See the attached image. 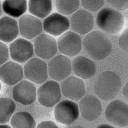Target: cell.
<instances>
[{"label": "cell", "mask_w": 128, "mask_h": 128, "mask_svg": "<svg viewBox=\"0 0 128 128\" xmlns=\"http://www.w3.org/2000/svg\"><path fill=\"white\" fill-rule=\"evenodd\" d=\"M48 76L57 82H61L72 74V63L69 57L63 54H56L48 60Z\"/></svg>", "instance_id": "ba28073f"}, {"label": "cell", "mask_w": 128, "mask_h": 128, "mask_svg": "<svg viewBox=\"0 0 128 128\" xmlns=\"http://www.w3.org/2000/svg\"><path fill=\"white\" fill-rule=\"evenodd\" d=\"M62 98L60 83L55 80H46L37 87V101L40 105L52 108Z\"/></svg>", "instance_id": "5b68a950"}, {"label": "cell", "mask_w": 128, "mask_h": 128, "mask_svg": "<svg viewBox=\"0 0 128 128\" xmlns=\"http://www.w3.org/2000/svg\"><path fill=\"white\" fill-rule=\"evenodd\" d=\"M66 128H85L82 125H68Z\"/></svg>", "instance_id": "d6a6232c"}, {"label": "cell", "mask_w": 128, "mask_h": 128, "mask_svg": "<svg viewBox=\"0 0 128 128\" xmlns=\"http://www.w3.org/2000/svg\"><path fill=\"white\" fill-rule=\"evenodd\" d=\"M16 111V102L8 97H0V124L8 123Z\"/></svg>", "instance_id": "cb8c5ba5"}, {"label": "cell", "mask_w": 128, "mask_h": 128, "mask_svg": "<svg viewBox=\"0 0 128 128\" xmlns=\"http://www.w3.org/2000/svg\"><path fill=\"white\" fill-rule=\"evenodd\" d=\"M118 45L121 50L128 54V27L123 29L118 39Z\"/></svg>", "instance_id": "4316f807"}, {"label": "cell", "mask_w": 128, "mask_h": 128, "mask_svg": "<svg viewBox=\"0 0 128 128\" xmlns=\"http://www.w3.org/2000/svg\"><path fill=\"white\" fill-rule=\"evenodd\" d=\"M112 8L119 11L128 9V0H105Z\"/></svg>", "instance_id": "83f0119b"}, {"label": "cell", "mask_w": 128, "mask_h": 128, "mask_svg": "<svg viewBox=\"0 0 128 128\" xmlns=\"http://www.w3.org/2000/svg\"><path fill=\"white\" fill-rule=\"evenodd\" d=\"M78 107L81 117L88 122L95 121L101 116L103 112L101 100L96 95L92 94L83 96L79 100Z\"/></svg>", "instance_id": "4fadbf2b"}, {"label": "cell", "mask_w": 128, "mask_h": 128, "mask_svg": "<svg viewBox=\"0 0 128 128\" xmlns=\"http://www.w3.org/2000/svg\"><path fill=\"white\" fill-rule=\"evenodd\" d=\"M58 52L67 57H75L80 54L82 50V37L81 35L68 30L58 37L57 40Z\"/></svg>", "instance_id": "8fae6325"}, {"label": "cell", "mask_w": 128, "mask_h": 128, "mask_svg": "<svg viewBox=\"0 0 128 128\" xmlns=\"http://www.w3.org/2000/svg\"><path fill=\"white\" fill-rule=\"evenodd\" d=\"M33 47L34 54L43 60H49L58 53L56 38L47 33H41L37 36L33 40Z\"/></svg>", "instance_id": "7c38bea8"}, {"label": "cell", "mask_w": 128, "mask_h": 128, "mask_svg": "<svg viewBox=\"0 0 128 128\" xmlns=\"http://www.w3.org/2000/svg\"><path fill=\"white\" fill-rule=\"evenodd\" d=\"M19 36L18 20L10 16H2L0 18V41L11 43Z\"/></svg>", "instance_id": "ffe728a7"}, {"label": "cell", "mask_w": 128, "mask_h": 128, "mask_svg": "<svg viewBox=\"0 0 128 128\" xmlns=\"http://www.w3.org/2000/svg\"><path fill=\"white\" fill-rule=\"evenodd\" d=\"M69 21L70 30L81 36L91 32L95 25V17L92 12L83 8H79L77 11L71 14Z\"/></svg>", "instance_id": "9c48e42d"}, {"label": "cell", "mask_w": 128, "mask_h": 128, "mask_svg": "<svg viewBox=\"0 0 128 128\" xmlns=\"http://www.w3.org/2000/svg\"><path fill=\"white\" fill-rule=\"evenodd\" d=\"M95 23L100 31L105 34H120L125 27V17L123 13L112 7H103L97 11Z\"/></svg>", "instance_id": "3957f363"}, {"label": "cell", "mask_w": 128, "mask_h": 128, "mask_svg": "<svg viewBox=\"0 0 128 128\" xmlns=\"http://www.w3.org/2000/svg\"><path fill=\"white\" fill-rule=\"evenodd\" d=\"M53 7V0H28V12L39 19L52 13Z\"/></svg>", "instance_id": "7402d4cb"}, {"label": "cell", "mask_w": 128, "mask_h": 128, "mask_svg": "<svg viewBox=\"0 0 128 128\" xmlns=\"http://www.w3.org/2000/svg\"><path fill=\"white\" fill-rule=\"evenodd\" d=\"M82 49L89 58L101 61L111 54L113 44L107 34L100 30H92L82 38Z\"/></svg>", "instance_id": "6da1fadb"}, {"label": "cell", "mask_w": 128, "mask_h": 128, "mask_svg": "<svg viewBox=\"0 0 128 128\" xmlns=\"http://www.w3.org/2000/svg\"><path fill=\"white\" fill-rule=\"evenodd\" d=\"M18 27L19 35L28 40H34L37 36L43 33L42 19H39L30 13H25L18 18Z\"/></svg>", "instance_id": "2e32d148"}, {"label": "cell", "mask_w": 128, "mask_h": 128, "mask_svg": "<svg viewBox=\"0 0 128 128\" xmlns=\"http://www.w3.org/2000/svg\"><path fill=\"white\" fill-rule=\"evenodd\" d=\"M53 116L57 123L68 126L72 125L80 116L78 103L70 99L60 100L54 107Z\"/></svg>", "instance_id": "277c9868"}, {"label": "cell", "mask_w": 128, "mask_h": 128, "mask_svg": "<svg viewBox=\"0 0 128 128\" xmlns=\"http://www.w3.org/2000/svg\"><path fill=\"white\" fill-rule=\"evenodd\" d=\"M1 83H2V82L0 81V92H1V89H2V84H1Z\"/></svg>", "instance_id": "d590c367"}, {"label": "cell", "mask_w": 128, "mask_h": 128, "mask_svg": "<svg viewBox=\"0 0 128 128\" xmlns=\"http://www.w3.org/2000/svg\"><path fill=\"white\" fill-rule=\"evenodd\" d=\"M71 63L72 72L74 73V75L83 80L91 79L96 75L97 64L93 59L87 56L77 55L73 58Z\"/></svg>", "instance_id": "ac0fdd59"}, {"label": "cell", "mask_w": 128, "mask_h": 128, "mask_svg": "<svg viewBox=\"0 0 128 128\" xmlns=\"http://www.w3.org/2000/svg\"><path fill=\"white\" fill-rule=\"evenodd\" d=\"M104 115L109 124L115 127H126L128 126V103L113 99L106 106Z\"/></svg>", "instance_id": "8992f818"}, {"label": "cell", "mask_w": 128, "mask_h": 128, "mask_svg": "<svg viewBox=\"0 0 128 128\" xmlns=\"http://www.w3.org/2000/svg\"><path fill=\"white\" fill-rule=\"evenodd\" d=\"M24 77L35 85H40L48 80V68L45 60L39 57H32L24 63Z\"/></svg>", "instance_id": "52a82bcc"}, {"label": "cell", "mask_w": 128, "mask_h": 128, "mask_svg": "<svg viewBox=\"0 0 128 128\" xmlns=\"http://www.w3.org/2000/svg\"><path fill=\"white\" fill-rule=\"evenodd\" d=\"M3 16V9H2V1L0 0V18Z\"/></svg>", "instance_id": "e575fe53"}, {"label": "cell", "mask_w": 128, "mask_h": 128, "mask_svg": "<svg viewBox=\"0 0 128 128\" xmlns=\"http://www.w3.org/2000/svg\"><path fill=\"white\" fill-rule=\"evenodd\" d=\"M60 87L62 96H64L66 99L77 102L86 95V85L84 80L75 75H70L62 80Z\"/></svg>", "instance_id": "e0dca14e"}, {"label": "cell", "mask_w": 128, "mask_h": 128, "mask_svg": "<svg viewBox=\"0 0 128 128\" xmlns=\"http://www.w3.org/2000/svg\"><path fill=\"white\" fill-rule=\"evenodd\" d=\"M93 90L100 100L111 101L122 90V80L116 72L105 70L97 76L93 84Z\"/></svg>", "instance_id": "7a4b0ae2"}, {"label": "cell", "mask_w": 128, "mask_h": 128, "mask_svg": "<svg viewBox=\"0 0 128 128\" xmlns=\"http://www.w3.org/2000/svg\"><path fill=\"white\" fill-rule=\"evenodd\" d=\"M122 94H123V96L125 97V99L128 101V81L122 86Z\"/></svg>", "instance_id": "4dcf8cb0"}, {"label": "cell", "mask_w": 128, "mask_h": 128, "mask_svg": "<svg viewBox=\"0 0 128 128\" xmlns=\"http://www.w3.org/2000/svg\"><path fill=\"white\" fill-rule=\"evenodd\" d=\"M105 0H80V5L83 9L90 12H97L104 7Z\"/></svg>", "instance_id": "484cf974"}, {"label": "cell", "mask_w": 128, "mask_h": 128, "mask_svg": "<svg viewBox=\"0 0 128 128\" xmlns=\"http://www.w3.org/2000/svg\"><path fill=\"white\" fill-rule=\"evenodd\" d=\"M43 32L53 37H59L70 30L69 18L59 12H52L47 17L42 19Z\"/></svg>", "instance_id": "30bf717a"}, {"label": "cell", "mask_w": 128, "mask_h": 128, "mask_svg": "<svg viewBox=\"0 0 128 128\" xmlns=\"http://www.w3.org/2000/svg\"><path fill=\"white\" fill-rule=\"evenodd\" d=\"M1 1H2V0H1Z\"/></svg>", "instance_id": "8d00e7d4"}, {"label": "cell", "mask_w": 128, "mask_h": 128, "mask_svg": "<svg viewBox=\"0 0 128 128\" xmlns=\"http://www.w3.org/2000/svg\"><path fill=\"white\" fill-rule=\"evenodd\" d=\"M0 128H12V127H11V125L4 123V124H0Z\"/></svg>", "instance_id": "836d02e7"}, {"label": "cell", "mask_w": 128, "mask_h": 128, "mask_svg": "<svg viewBox=\"0 0 128 128\" xmlns=\"http://www.w3.org/2000/svg\"><path fill=\"white\" fill-rule=\"evenodd\" d=\"M2 9L7 16L18 19L28 11V0H2Z\"/></svg>", "instance_id": "44dd1931"}, {"label": "cell", "mask_w": 128, "mask_h": 128, "mask_svg": "<svg viewBox=\"0 0 128 128\" xmlns=\"http://www.w3.org/2000/svg\"><path fill=\"white\" fill-rule=\"evenodd\" d=\"M53 6L57 12L68 16L80 8V0H53Z\"/></svg>", "instance_id": "d4e9b609"}, {"label": "cell", "mask_w": 128, "mask_h": 128, "mask_svg": "<svg viewBox=\"0 0 128 128\" xmlns=\"http://www.w3.org/2000/svg\"><path fill=\"white\" fill-rule=\"evenodd\" d=\"M10 58L9 54V47L6 43L0 41V66L8 61Z\"/></svg>", "instance_id": "f1b7e54d"}, {"label": "cell", "mask_w": 128, "mask_h": 128, "mask_svg": "<svg viewBox=\"0 0 128 128\" xmlns=\"http://www.w3.org/2000/svg\"><path fill=\"white\" fill-rule=\"evenodd\" d=\"M24 78L23 67L20 63L8 60L0 66V81L8 86H14Z\"/></svg>", "instance_id": "d6986e66"}, {"label": "cell", "mask_w": 128, "mask_h": 128, "mask_svg": "<svg viewBox=\"0 0 128 128\" xmlns=\"http://www.w3.org/2000/svg\"><path fill=\"white\" fill-rule=\"evenodd\" d=\"M8 47L10 58L20 64H24L35 55L33 43L23 37L16 38L10 43Z\"/></svg>", "instance_id": "5bb4252c"}, {"label": "cell", "mask_w": 128, "mask_h": 128, "mask_svg": "<svg viewBox=\"0 0 128 128\" xmlns=\"http://www.w3.org/2000/svg\"><path fill=\"white\" fill-rule=\"evenodd\" d=\"M96 128H116L115 126L111 125V124H107V123H103V124H99Z\"/></svg>", "instance_id": "1f68e13d"}, {"label": "cell", "mask_w": 128, "mask_h": 128, "mask_svg": "<svg viewBox=\"0 0 128 128\" xmlns=\"http://www.w3.org/2000/svg\"><path fill=\"white\" fill-rule=\"evenodd\" d=\"M12 99L22 105H31L37 100V87L27 79H23L12 88Z\"/></svg>", "instance_id": "9a60e30c"}, {"label": "cell", "mask_w": 128, "mask_h": 128, "mask_svg": "<svg viewBox=\"0 0 128 128\" xmlns=\"http://www.w3.org/2000/svg\"><path fill=\"white\" fill-rule=\"evenodd\" d=\"M9 122L12 128H36L37 125L34 116L28 111L15 112Z\"/></svg>", "instance_id": "603a6c76"}, {"label": "cell", "mask_w": 128, "mask_h": 128, "mask_svg": "<svg viewBox=\"0 0 128 128\" xmlns=\"http://www.w3.org/2000/svg\"><path fill=\"white\" fill-rule=\"evenodd\" d=\"M36 128H59L56 122L52 120H44L36 125Z\"/></svg>", "instance_id": "f546056e"}]
</instances>
